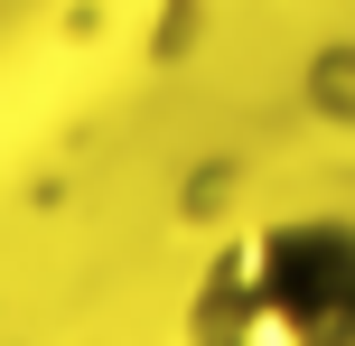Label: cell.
I'll return each mask as SVG.
<instances>
[{"mask_svg": "<svg viewBox=\"0 0 355 346\" xmlns=\"http://www.w3.org/2000/svg\"><path fill=\"white\" fill-rule=\"evenodd\" d=\"M178 346H355V216H252L196 262Z\"/></svg>", "mask_w": 355, "mask_h": 346, "instance_id": "obj_1", "label": "cell"}]
</instances>
